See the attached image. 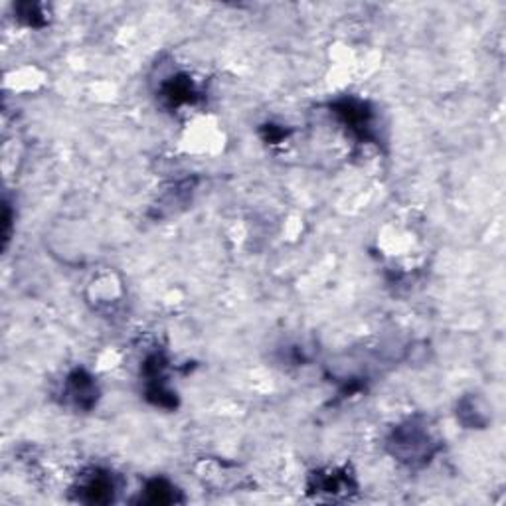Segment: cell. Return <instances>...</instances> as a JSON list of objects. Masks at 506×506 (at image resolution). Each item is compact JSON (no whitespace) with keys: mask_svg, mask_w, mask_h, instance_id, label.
<instances>
[{"mask_svg":"<svg viewBox=\"0 0 506 506\" xmlns=\"http://www.w3.org/2000/svg\"><path fill=\"white\" fill-rule=\"evenodd\" d=\"M81 490L87 495V500H91V502H103V500H109V498H111L113 485H111L109 478L96 475L93 478H87Z\"/></svg>","mask_w":506,"mask_h":506,"instance_id":"obj_1","label":"cell"}]
</instances>
